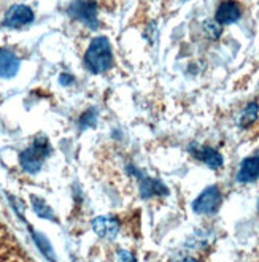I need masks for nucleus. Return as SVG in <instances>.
<instances>
[{
  "mask_svg": "<svg viewBox=\"0 0 259 262\" xmlns=\"http://www.w3.org/2000/svg\"><path fill=\"white\" fill-rule=\"evenodd\" d=\"M84 66L91 73H103L113 66L112 45L106 37H96L91 40L84 53Z\"/></svg>",
  "mask_w": 259,
  "mask_h": 262,
  "instance_id": "obj_1",
  "label": "nucleus"
},
{
  "mask_svg": "<svg viewBox=\"0 0 259 262\" xmlns=\"http://www.w3.org/2000/svg\"><path fill=\"white\" fill-rule=\"evenodd\" d=\"M50 151H51V146H50L48 138L38 137L35 138L32 145L19 154V164L26 172L37 173L41 168L45 159H47V156L50 154Z\"/></svg>",
  "mask_w": 259,
  "mask_h": 262,
  "instance_id": "obj_2",
  "label": "nucleus"
},
{
  "mask_svg": "<svg viewBox=\"0 0 259 262\" xmlns=\"http://www.w3.org/2000/svg\"><path fill=\"white\" fill-rule=\"evenodd\" d=\"M97 4L94 0H75L69 7V14L89 29L96 30L99 27V18H97Z\"/></svg>",
  "mask_w": 259,
  "mask_h": 262,
  "instance_id": "obj_3",
  "label": "nucleus"
},
{
  "mask_svg": "<svg viewBox=\"0 0 259 262\" xmlns=\"http://www.w3.org/2000/svg\"><path fill=\"white\" fill-rule=\"evenodd\" d=\"M221 202H223V195H221L220 188L208 186L192 202V210L197 214H211L218 211Z\"/></svg>",
  "mask_w": 259,
  "mask_h": 262,
  "instance_id": "obj_4",
  "label": "nucleus"
},
{
  "mask_svg": "<svg viewBox=\"0 0 259 262\" xmlns=\"http://www.w3.org/2000/svg\"><path fill=\"white\" fill-rule=\"evenodd\" d=\"M34 18L35 16H34L32 8L27 5H23V4H16L5 13L4 26L10 27V29H21V27L29 26L34 21Z\"/></svg>",
  "mask_w": 259,
  "mask_h": 262,
  "instance_id": "obj_5",
  "label": "nucleus"
},
{
  "mask_svg": "<svg viewBox=\"0 0 259 262\" xmlns=\"http://www.w3.org/2000/svg\"><path fill=\"white\" fill-rule=\"evenodd\" d=\"M127 172L131 175H134L135 178H139V188H140V194L143 199L148 197H153V195H167L169 194V189L165 188V184L159 180H153V178H148L145 175H142L137 168L129 167Z\"/></svg>",
  "mask_w": 259,
  "mask_h": 262,
  "instance_id": "obj_6",
  "label": "nucleus"
},
{
  "mask_svg": "<svg viewBox=\"0 0 259 262\" xmlns=\"http://www.w3.org/2000/svg\"><path fill=\"white\" fill-rule=\"evenodd\" d=\"M189 152L196 159L202 161L207 167H210L211 170H218V168L223 167L224 161L223 156L215 149L210 146H199V145H191L189 146Z\"/></svg>",
  "mask_w": 259,
  "mask_h": 262,
  "instance_id": "obj_7",
  "label": "nucleus"
},
{
  "mask_svg": "<svg viewBox=\"0 0 259 262\" xmlns=\"http://www.w3.org/2000/svg\"><path fill=\"white\" fill-rule=\"evenodd\" d=\"M242 18V8L234 0H224L215 11V21L221 26H229Z\"/></svg>",
  "mask_w": 259,
  "mask_h": 262,
  "instance_id": "obj_8",
  "label": "nucleus"
},
{
  "mask_svg": "<svg viewBox=\"0 0 259 262\" xmlns=\"http://www.w3.org/2000/svg\"><path fill=\"white\" fill-rule=\"evenodd\" d=\"M93 230L105 240H113L119 232V223L113 216H99L93 221Z\"/></svg>",
  "mask_w": 259,
  "mask_h": 262,
  "instance_id": "obj_9",
  "label": "nucleus"
},
{
  "mask_svg": "<svg viewBox=\"0 0 259 262\" xmlns=\"http://www.w3.org/2000/svg\"><path fill=\"white\" fill-rule=\"evenodd\" d=\"M235 178L239 183L243 184L253 183L254 180L259 178V154H254V156H250L242 161Z\"/></svg>",
  "mask_w": 259,
  "mask_h": 262,
  "instance_id": "obj_10",
  "label": "nucleus"
},
{
  "mask_svg": "<svg viewBox=\"0 0 259 262\" xmlns=\"http://www.w3.org/2000/svg\"><path fill=\"white\" fill-rule=\"evenodd\" d=\"M21 60L10 50H0V78H13L19 72Z\"/></svg>",
  "mask_w": 259,
  "mask_h": 262,
  "instance_id": "obj_11",
  "label": "nucleus"
},
{
  "mask_svg": "<svg viewBox=\"0 0 259 262\" xmlns=\"http://www.w3.org/2000/svg\"><path fill=\"white\" fill-rule=\"evenodd\" d=\"M259 115V105L256 102H251L245 106V110L242 112L240 119H239V126L242 129H248L251 124H254V121L257 119Z\"/></svg>",
  "mask_w": 259,
  "mask_h": 262,
  "instance_id": "obj_12",
  "label": "nucleus"
},
{
  "mask_svg": "<svg viewBox=\"0 0 259 262\" xmlns=\"http://www.w3.org/2000/svg\"><path fill=\"white\" fill-rule=\"evenodd\" d=\"M97 118H99V113L96 108H88L81 116H80V129L81 130H86V129H91L97 124Z\"/></svg>",
  "mask_w": 259,
  "mask_h": 262,
  "instance_id": "obj_13",
  "label": "nucleus"
},
{
  "mask_svg": "<svg viewBox=\"0 0 259 262\" xmlns=\"http://www.w3.org/2000/svg\"><path fill=\"white\" fill-rule=\"evenodd\" d=\"M204 32L210 40H218L223 34V29H221V24L217 23L215 19H207L204 23Z\"/></svg>",
  "mask_w": 259,
  "mask_h": 262,
  "instance_id": "obj_14",
  "label": "nucleus"
},
{
  "mask_svg": "<svg viewBox=\"0 0 259 262\" xmlns=\"http://www.w3.org/2000/svg\"><path fill=\"white\" fill-rule=\"evenodd\" d=\"M32 205H34V210L38 216L41 218H48V220H54V214L51 211V208L43 202V200L37 199V197H32Z\"/></svg>",
  "mask_w": 259,
  "mask_h": 262,
  "instance_id": "obj_15",
  "label": "nucleus"
},
{
  "mask_svg": "<svg viewBox=\"0 0 259 262\" xmlns=\"http://www.w3.org/2000/svg\"><path fill=\"white\" fill-rule=\"evenodd\" d=\"M34 238H35L37 245L40 246V250L43 251V254H45V256H48V257H50V260H54V254H53V251H51L50 243H48L47 240H45L43 237H40L38 234H34Z\"/></svg>",
  "mask_w": 259,
  "mask_h": 262,
  "instance_id": "obj_16",
  "label": "nucleus"
},
{
  "mask_svg": "<svg viewBox=\"0 0 259 262\" xmlns=\"http://www.w3.org/2000/svg\"><path fill=\"white\" fill-rule=\"evenodd\" d=\"M116 256H118V262H137L135 256L126 250H118Z\"/></svg>",
  "mask_w": 259,
  "mask_h": 262,
  "instance_id": "obj_17",
  "label": "nucleus"
},
{
  "mask_svg": "<svg viewBox=\"0 0 259 262\" xmlns=\"http://www.w3.org/2000/svg\"><path fill=\"white\" fill-rule=\"evenodd\" d=\"M59 81H60V84L69 86V84H72V83H73V76H72V75H69V73H62V75L59 76Z\"/></svg>",
  "mask_w": 259,
  "mask_h": 262,
  "instance_id": "obj_18",
  "label": "nucleus"
},
{
  "mask_svg": "<svg viewBox=\"0 0 259 262\" xmlns=\"http://www.w3.org/2000/svg\"><path fill=\"white\" fill-rule=\"evenodd\" d=\"M185 262H197V260H196V259H191V257H188V259H186Z\"/></svg>",
  "mask_w": 259,
  "mask_h": 262,
  "instance_id": "obj_19",
  "label": "nucleus"
},
{
  "mask_svg": "<svg viewBox=\"0 0 259 262\" xmlns=\"http://www.w3.org/2000/svg\"><path fill=\"white\" fill-rule=\"evenodd\" d=\"M257 210H259V202H257Z\"/></svg>",
  "mask_w": 259,
  "mask_h": 262,
  "instance_id": "obj_20",
  "label": "nucleus"
}]
</instances>
